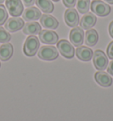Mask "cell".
Instances as JSON below:
<instances>
[{
  "label": "cell",
  "mask_w": 113,
  "mask_h": 121,
  "mask_svg": "<svg viewBox=\"0 0 113 121\" xmlns=\"http://www.w3.org/2000/svg\"><path fill=\"white\" fill-rule=\"evenodd\" d=\"M39 46H40V43H39L38 38L35 35H29L26 39L25 43H24V53H25L26 56L33 57L38 51Z\"/></svg>",
  "instance_id": "1"
},
{
  "label": "cell",
  "mask_w": 113,
  "mask_h": 121,
  "mask_svg": "<svg viewBox=\"0 0 113 121\" xmlns=\"http://www.w3.org/2000/svg\"><path fill=\"white\" fill-rule=\"evenodd\" d=\"M91 10L95 14L101 17H104L110 14L111 8L108 4L101 0H94L91 4Z\"/></svg>",
  "instance_id": "2"
},
{
  "label": "cell",
  "mask_w": 113,
  "mask_h": 121,
  "mask_svg": "<svg viewBox=\"0 0 113 121\" xmlns=\"http://www.w3.org/2000/svg\"><path fill=\"white\" fill-rule=\"evenodd\" d=\"M38 57L43 60L51 61L57 58L58 51L54 46H42L38 51Z\"/></svg>",
  "instance_id": "3"
},
{
  "label": "cell",
  "mask_w": 113,
  "mask_h": 121,
  "mask_svg": "<svg viewBox=\"0 0 113 121\" xmlns=\"http://www.w3.org/2000/svg\"><path fill=\"white\" fill-rule=\"evenodd\" d=\"M5 5L8 13L13 17L21 15L24 11V4L21 0H5Z\"/></svg>",
  "instance_id": "4"
},
{
  "label": "cell",
  "mask_w": 113,
  "mask_h": 121,
  "mask_svg": "<svg viewBox=\"0 0 113 121\" xmlns=\"http://www.w3.org/2000/svg\"><path fill=\"white\" fill-rule=\"evenodd\" d=\"M93 62L97 70L103 71L108 66V57L103 51L97 50L93 54Z\"/></svg>",
  "instance_id": "5"
},
{
  "label": "cell",
  "mask_w": 113,
  "mask_h": 121,
  "mask_svg": "<svg viewBox=\"0 0 113 121\" xmlns=\"http://www.w3.org/2000/svg\"><path fill=\"white\" fill-rule=\"evenodd\" d=\"M57 49L61 55L66 58H73L74 56V48L70 42L61 40L57 43Z\"/></svg>",
  "instance_id": "6"
},
{
  "label": "cell",
  "mask_w": 113,
  "mask_h": 121,
  "mask_svg": "<svg viewBox=\"0 0 113 121\" xmlns=\"http://www.w3.org/2000/svg\"><path fill=\"white\" fill-rule=\"evenodd\" d=\"M64 18H65V21L66 25L69 27H75L80 23V16L78 14V12L74 8L67 9L65 13Z\"/></svg>",
  "instance_id": "7"
},
{
  "label": "cell",
  "mask_w": 113,
  "mask_h": 121,
  "mask_svg": "<svg viewBox=\"0 0 113 121\" xmlns=\"http://www.w3.org/2000/svg\"><path fill=\"white\" fill-rule=\"evenodd\" d=\"M69 38H70L71 43H72L74 46H77V47L81 46L82 43H84L83 29H82L81 27H73L70 32Z\"/></svg>",
  "instance_id": "8"
},
{
  "label": "cell",
  "mask_w": 113,
  "mask_h": 121,
  "mask_svg": "<svg viewBox=\"0 0 113 121\" xmlns=\"http://www.w3.org/2000/svg\"><path fill=\"white\" fill-rule=\"evenodd\" d=\"M39 39L42 43L46 44H55L58 41V35L54 31L41 30L39 33Z\"/></svg>",
  "instance_id": "9"
},
{
  "label": "cell",
  "mask_w": 113,
  "mask_h": 121,
  "mask_svg": "<svg viewBox=\"0 0 113 121\" xmlns=\"http://www.w3.org/2000/svg\"><path fill=\"white\" fill-rule=\"evenodd\" d=\"M96 15L92 13H86L84 14L81 20H80V27L82 29H85V30H88V29H91L92 27L96 25Z\"/></svg>",
  "instance_id": "10"
},
{
  "label": "cell",
  "mask_w": 113,
  "mask_h": 121,
  "mask_svg": "<svg viewBox=\"0 0 113 121\" xmlns=\"http://www.w3.org/2000/svg\"><path fill=\"white\" fill-rule=\"evenodd\" d=\"M4 27L5 29L9 32H16L18 30H20L24 27V20L18 17L10 18L5 22Z\"/></svg>",
  "instance_id": "11"
},
{
  "label": "cell",
  "mask_w": 113,
  "mask_h": 121,
  "mask_svg": "<svg viewBox=\"0 0 113 121\" xmlns=\"http://www.w3.org/2000/svg\"><path fill=\"white\" fill-rule=\"evenodd\" d=\"M42 16L40 10L34 6L27 7V9H25L22 13V17L23 20L27 21H36V20H39Z\"/></svg>",
  "instance_id": "12"
},
{
  "label": "cell",
  "mask_w": 113,
  "mask_h": 121,
  "mask_svg": "<svg viewBox=\"0 0 113 121\" xmlns=\"http://www.w3.org/2000/svg\"><path fill=\"white\" fill-rule=\"evenodd\" d=\"M95 80L100 86L104 87H110L112 84V78L103 71H99L95 74Z\"/></svg>",
  "instance_id": "13"
},
{
  "label": "cell",
  "mask_w": 113,
  "mask_h": 121,
  "mask_svg": "<svg viewBox=\"0 0 113 121\" xmlns=\"http://www.w3.org/2000/svg\"><path fill=\"white\" fill-rule=\"evenodd\" d=\"M41 25L45 28H49V29H56L58 27V21L56 18L51 16L50 14H43L41 16L40 20Z\"/></svg>",
  "instance_id": "14"
},
{
  "label": "cell",
  "mask_w": 113,
  "mask_h": 121,
  "mask_svg": "<svg viewBox=\"0 0 113 121\" xmlns=\"http://www.w3.org/2000/svg\"><path fill=\"white\" fill-rule=\"evenodd\" d=\"M42 27L40 24L36 21H27V23L24 24L23 32L24 34L29 35H36L41 32Z\"/></svg>",
  "instance_id": "15"
},
{
  "label": "cell",
  "mask_w": 113,
  "mask_h": 121,
  "mask_svg": "<svg viewBox=\"0 0 113 121\" xmlns=\"http://www.w3.org/2000/svg\"><path fill=\"white\" fill-rule=\"evenodd\" d=\"M93 51L88 47L79 46L76 49V56L81 61H89L93 57Z\"/></svg>",
  "instance_id": "16"
},
{
  "label": "cell",
  "mask_w": 113,
  "mask_h": 121,
  "mask_svg": "<svg viewBox=\"0 0 113 121\" xmlns=\"http://www.w3.org/2000/svg\"><path fill=\"white\" fill-rule=\"evenodd\" d=\"M13 53V47L9 43H5L0 47V60L7 61Z\"/></svg>",
  "instance_id": "17"
},
{
  "label": "cell",
  "mask_w": 113,
  "mask_h": 121,
  "mask_svg": "<svg viewBox=\"0 0 113 121\" xmlns=\"http://www.w3.org/2000/svg\"><path fill=\"white\" fill-rule=\"evenodd\" d=\"M98 33L95 29H88L85 34V43L87 46H95L98 42Z\"/></svg>",
  "instance_id": "18"
},
{
  "label": "cell",
  "mask_w": 113,
  "mask_h": 121,
  "mask_svg": "<svg viewBox=\"0 0 113 121\" xmlns=\"http://www.w3.org/2000/svg\"><path fill=\"white\" fill-rule=\"evenodd\" d=\"M35 4L43 13H50L54 10V4L51 0H35Z\"/></svg>",
  "instance_id": "19"
},
{
  "label": "cell",
  "mask_w": 113,
  "mask_h": 121,
  "mask_svg": "<svg viewBox=\"0 0 113 121\" xmlns=\"http://www.w3.org/2000/svg\"><path fill=\"white\" fill-rule=\"evenodd\" d=\"M77 10L79 13L85 14L89 11L90 0H77Z\"/></svg>",
  "instance_id": "20"
},
{
  "label": "cell",
  "mask_w": 113,
  "mask_h": 121,
  "mask_svg": "<svg viewBox=\"0 0 113 121\" xmlns=\"http://www.w3.org/2000/svg\"><path fill=\"white\" fill-rule=\"evenodd\" d=\"M7 20H8V13H7L6 7L1 4H0V26L5 23Z\"/></svg>",
  "instance_id": "21"
},
{
  "label": "cell",
  "mask_w": 113,
  "mask_h": 121,
  "mask_svg": "<svg viewBox=\"0 0 113 121\" xmlns=\"http://www.w3.org/2000/svg\"><path fill=\"white\" fill-rule=\"evenodd\" d=\"M11 39V35L3 27H0V43H8Z\"/></svg>",
  "instance_id": "22"
},
{
  "label": "cell",
  "mask_w": 113,
  "mask_h": 121,
  "mask_svg": "<svg viewBox=\"0 0 113 121\" xmlns=\"http://www.w3.org/2000/svg\"><path fill=\"white\" fill-rule=\"evenodd\" d=\"M107 55L110 59H113V41L110 43L107 47Z\"/></svg>",
  "instance_id": "23"
},
{
  "label": "cell",
  "mask_w": 113,
  "mask_h": 121,
  "mask_svg": "<svg viewBox=\"0 0 113 121\" xmlns=\"http://www.w3.org/2000/svg\"><path fill=\"white\" fill-rule=\"evenodd\" d=\"M76 1L77 0H63V4L66 7L73 8V6H75V4H76Z\"/></svg>",
  "instance_id": "24"
},
{
  "label": "cell",
  "mask_w": 113,
  "mask_h": 121,
  "mask_svg": "<svg viewBox=\"0 0 113 121\" xmlns=\"http://www.w3.org/2000/svg\"><path fill=\"white\" fill-rule=\"evenodd\" d=\"M22 1V3L25 6L27 7H29V6H32L35 2V0H21Z\"/></svg>",
  "instance_id": "25"
},
{
  "label": "cell",
  "mask_w": 113,
  "mask_h": 121,
  "mask_svg": "<svg viewBox=\"0 0 113 121\" xmlns=\"http://www.w3.org/2000/svg\"><path fill=\"white\" fill-rule=\"evenodd\" d=\"M107 71H108V73H109L110 75H112L113 76V59L111 62H110V65H109V66H108Z\"/></svg>",
  "instance_id": "26"
},
{
  "label": "cell",
  "mask_w": 113,
  "mask_h": 121,
  "mask_svg": "<svg viewBox=\"0 0 113 121\" xmlns=\"http://www.w3.org/2000/svg\"><path fill=\"white\" fill-rule=\"evenodd\" d=\"M109 34L113 38V20L110 23V25H109Z\"/></svg>",
  "instance_id": "27"
},
{
  "label": "cell",
  "mask_w": 113,
  "mask_h": 121,
  "mask_svg": "<svg viewBox=\"0 0 113 121\" xmlns=\"http://www.w3.org/2000/svg\"><path fill=\"white\" fill-rule=\"evenodd\" d=\"M103 1H105L106 3L110 4H113V0H103Z\"/></svg>",
  "instance_id": "28"
},
{
  "label": "cell",
  "mask_w": 113,
  "mask_h": 121,
  "mask_svg": "<svg viewBox=\"0 0 113 121\" xmlns=\"http://www.w3.org/2000/svg\"><path fill=\"white\" fill-rule=\"evenodd\" d=\"M4 1H5V0H0V4H3Z\"/></svg>",
  "instance_id": "29"
},
{
  "label": "cell",
  "mask_w": 113,
  "mask_h": 121,
  "mask_svg": "<svg viewBox=\"0 0 113 121\" xmlns=\"http://www.w3.org/2000/svg\"><path fill=\"white\" fill-rule=\"evenodd\" d=\"M53 1H55V2H58L59 0H53Z\"/></svg>",
  "instance_id": "30"
},
{
  "label": "cell",
  "mask_w": 113,
  "mask_h": 121,
  "mask_svg": "<svg viewBox=\"0 0 113 121\" xmlns=\"http://www.w3.org/2000/svg\"><path fill=\"white\" fill-rule=\"evenodd\" d=\"M0 66H1V65H0Z\"/></svg>",
  "instance_id": "31"
}]
</instances>
